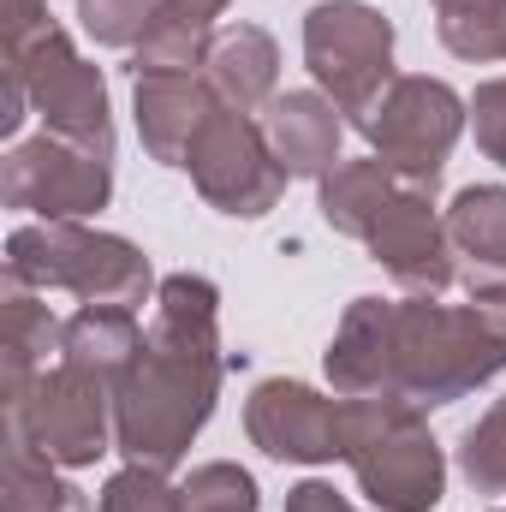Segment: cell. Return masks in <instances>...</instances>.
Returning a JSON list of instances; mask_svg holds the SVG:
<instances>
[{
	"label": "cell",
	"instance_id": "cell-1",
	"mask_svg": "<svg viewBox=\"0 0 506 512\" xmlns=\"http://www.w3.org/2000/svg\"><path fill=\"white\" fill-rule=\"evenodd\" d=\"M322 370L346 399L453 405L506 370V280H477L471 304H441L429 292L352 298Z\"/></svg>",
	"mask_w": 506,
	"mask_h": 512
},
{
	"label": "cell",
	"instance_id": "cell-5",
	"mask_svg": "<svg viewBox=\"0 0 506 512\" xmlns=\"http://www.w3.org/2000/svg\"><path fill=\"white\" fill-rule=\"evenodd\" d=\"M0 411L60 471H84V465H96L102 453L120 447V429H114V382H102V376H90V370H78L66 358H54L18 399H0Z\"/></svg>",
	"mask_w": 506,
	"mask_h": 512
},
{
	"label": "cell",
	"instance_id": "cell-28",
	"mask_svg": "<svg viewBox=\"0 0 506 512\" xmlns=\"http://www.w3.org/2000/svg\"><path fill=\"white\" fill-rule=\"evenodd\" d=\"M280 512H358L334 483H322V477H304L298 489H286V507Z\"/></svg>",
	"mask_w": 506,
	"mask_h": 512
},
{
	"label": "cell",
	"instance_id": "cell-20",
	"mask_svg": "<svg viewBox=\"0 0 506 512\" xmlns=\"http://www.w3.org/2000/svg\"><path fill=\"white\" fill-rule=\"evenodd\" d=\"M447 239L489 274L506 268V185H465L447 209Z\"/></svg>",
	"mask_w": 506,
	"mask_h": 512
},
{
	"label": "cell",
	"instance_id": "cell-13",
	"mask_svg": "<svg viewBox=\"0 0 506 512\" xmlns=\"http://www.w3.org/2000/svg\"><path fill=\"white\" fill-rule=\"evenodd\" d=\"M131 114H137V137L149 149V161L161 167H185L191 137L203 131V120L221 108V96L209 90L203 72H161V78H131Z\"/></svg>",
	"mask_w": 506,
	"mask_h": 512
},
{
	"label": "cell",
	"instance_id": "cell-24",
	"mask_svg": "<svg viewBox=\"0 0 506 512\" xmlns=\"http://www.w3.org/2000/svg\"><path fill=\"white\" fill-rule=\"evenodd\" d=\"M185 512H256V477L233 459H215V465H197L185 483Z\"/></svg>",
	"mask_w": 506,
	"mask_h": 512
},
{
	"label": "cell",
	"instance_id": "cell-27",
	"mask_svg": "<svg viewBox=\"0 0 506 512\" xmlns=\"http://www.w3.org/2000/svg\"><path fill=\"white\" fill-rule=\"evenodd\" d=\"M471 131H477V149L506 167V78H489L471 90Z\"/></svg>",
	"mask_w": 506,
	"mask_h": 512
},
{
	"label": "cell",
	"instance_id": "cell-11",
	"mask_svg": "<svg viewBox=\"0 0 506 512\" xmlns=\"http://www.w3.org/2000/svg\"><path fill=\"white\" fill-rule=\"evenodd\" d=\"M364 251L376 256L405 292H429V298H441L459 274L447 215L435 209V185H417V179H399V191L381 203V215L364 233Z\"/></svg>",
	"mask_w": 506,
	"mask_h": 512
},
{
	"label": "cell",
	"instance_id": "cell-30",
	"mask_svg": "<svg viewBox=\"0 0 506 512\" xmlns=\"http://www.w3.org/2000/svg\"><path fill=\"white\" fill-rule=\"evenodd\" d=\"M233 0H161V12H173V18H185V24H203V30H215V18L227 12Z\"/></svg>",
	"mask_w": 506,
	"mask_h": 512
},
{
	"label": "cell",
	"instance_id": "cell-6",
	"mask_svg": "<svg viewBox=\"0 0 506 512\" xmlns=\"http://www.w3.org/2000/svg\"><path fill=\"white\" fill-rule=\"evenodd\" d=\"M0 48H6V72L30 90V114H42V131L114 155L108 78H102V66H90L72 48V36L54 18L42 30H30L24 42H0Z\"/></svg>",
	"mask_w": 506,
	"mask_h": 512
},
{
	"label": "cell",
	"instance_id": "cell-14",
	"mask_svg": "<svg viewBox=\"0 0 506 512\" xmlns=\"http://www.w3.org/2000/svg\"><path fill=\"white\" fill-rule=\"evenodd\" d=\"M262 131L292 179H322L340 161V108L322 90H286L262 108Z\"/></svg>",
	"mask_w": 506,
	"mask_h": 512
},
{
	"label": "cell",
	"instance_id": "cell-18",
	"mask_svg": "<svg viewBox=\"0 0 506 512\" xmlns=\"http://www.w3.org/2000/svg\"><path fill=\"white\" fill-rule=\"evenodd\" d=\"M399 191V173L381 161V155H364V161H334L322 179H316V209L334 233L358 239L370 233V221L381 215V203Z\"/></svg>",
	"mask_w": 506,
	"mask_h": 512
},
{
	"label": "cell",
	"instance_id": "cell-16",
	"mask_svg": "<svg viewBox=\"0 0 506 512\" xmlns=\"http://www.w3.org/2000/svg\"><path fill=\"white\" fill-rule=\"evenodd\" d=\"M60 346H66V322L42 304V292L6 280V304H0V399H18L48 370V358H60Z\"/></svg>",
	"mask_w": 506,
	"mask_h": 512
},
{
	"label": "cell",
	"instance_id": "cell-21",
	"mask_svg": "<svg viewBox=\"0 0 506 512\" xmlns=\"http://www.w3.org/2000/svg\"><path fill=\"white\" fill-rule=\"evenodd\" d=\"M435 6V36L459 60H506V0H429Z\"/></svg>",
	"mask_w": 506,
	"mask_h": 512
},
{
	"label": "cell",
	"instance_id": "cell-29",
	"mask_svg": "<svg viewBox=\"0 0 506 512\" xmlns=\"http://www.w3.org/2000/svg\"><path fill=\"white\" fill-rule=\"evenodd\" d=\"M48 24V0H0V42H24Z\"/></svg>",
	"mask_w": 506,
	"mask_h": 512
},
{
	"label": "cell",
	"instance_id": "cell-12",
	"mask_svg": "<svg viewBox=\"0 0 506 512\" xmlns=\"http://www.w3.org/2000/svg\"><path fill=\"white\" fill-rule=\"evenodd\" d=\"M340 423H346V399H328L310 382L292 376H268L245 399V435L280 465H334L340 459Z\"/></svg>",
	"mask_w": 506,
	"mask_h": 512
},
{
	"label": "cell",
	"instance_id": "cell-25",
	"mask_svg": "<svg viewBox=\"0 0 506 512\" xmlns=\"http://www.w3.org/2000/svg\"><path fill=\"white\" fill-rule=\"evenodd\" d=\"M155 12H161V0H78V18L102 48H137L149 36Z\"/></svg>",
	"mask_w": 506,
	"mask_h": 512
},
{
	"label": "cell",
	"instance_id": "cell-23",
	"mask_svg": "<svg viewBox=\"0 0 506 512\" xmlns=\"http://www.w3.org/2000/svg\"><path fill=\"white\" fill-rule=\"evenodd\" d=\"M459 471L477 495H506V399H495L459 441Z\"/></svg>",
	"mask_w": 506,
	"mask_h": 512
},
{
	"label": "cell",
	"instance_id": "cell-4",
	"mask_svg": "<svg viewBox=\"0 0 506 512\" xmlns=\"http://www.w3.org/2000/svg\"><path fill=\"white\" fill-rule=\"evenodd\" d=\"M346 399V393H340ZM340 459L376 512H435L447 495V459L423 411L405 399H346Z\"/></svg>",
	"mask_w": 506,
	"mask_h": 512
},
{
	"label": "cell",
	"instance_id": "cell-9",
	"mask_svg": "<svg viewBox=\"0 0 506 512\" xmlns=\"http://www.w3.org/2000/svg\"><path fill=\"white\" fill-rule=\"evenodd\" d=\"M185 173H191V185H197V197L209 203V209H221V215H233V221H256V215H268L280 197H286V167H280V155H274V143H268V131L262 120L251 114H239V108H215L203 131L191 137V149H185Z\"/></svg>",
	"mask_w": 506,
	"mask_h": 512
},
{
	"label": "cell",
	"instance_id": "cell-19",
	"mask_svg": "<svg viewBox=\"0 0 506 512\" xmlns=\"http://www.w3.org/2000/svg\"><path fill=\"white\" fill-rule=\"evenodd\" d=\"M143 346V328H137V310H120V304H84L78 316H66V346L60 358L102 376V382H126L131 358Z\"/></svg>",
	"mask_w": 506,
	"mask_h": 512
},
{
	"label": "cell",
	"instance_id": "cell-2",
	"mask_svg": "<svg viewBox=\"0 0 506 512\" xmlns=\"http://www.w3.org/2000/svg\"><path fill=\"white\" fill-rule=\"evenodd\" d=\"M221 292L203 274H167L155 286V316L114 387V429L131 465L173 471L215 417L221 399Z\"/></svg>",
	"mask_w": 506,
	"mask_h": 512
},
{
	"label": "cell",
	"instance_id": "cell-10",
	"mask_svg": "<svg viewBox=\"0 0 506 512\" xmlns=\"http://www.w3.org/2000/svg\"><path fill=\"white\" fill-rule=\"evenodd\" d=\"M0 197H6V209H30L36 221H84V215L108 209V197H114V155L42 131V137L6 149Z\"/></svg>",
	"mask_w": 506,
	"mask_h": 512
},
{
	"label": "cell",
	"instance_id": "cell-8",
	"mask_svg": "<svg viewBox=\"0 0 506 512\" xmlns=\"http://www.w3.org/2000/svg\"><path fill=\"white\" fill-rule=\"evenodd\" d=\"M304 66L340 114H364L393 72V24L370 0H316L304 12Z\"/></svg>",
	"mask_w": 506,
	"mask_h": 512
},
{
	"label": "cell",
	"instance_id": "cell-3",
	"mask_svg": "<svg viewBox=\"0 0 506 512\" xmlns=\"http://www.w3.org/2000/svg\"><path fill=\"white\" fill-rule=\"evenodd\" d=\"M6 280L30 292H72L84 304L137 310L155 292V268L120 233H96L84 221H36L6 239Z\"/></svg>",
	"mask_w": 506,
	"mask_h": 512
},
{
	"label": "cell",
	"instance_id": "cell-17",
	"mask_svg": "<svg viewBox=\"0 0 506 512\" xmlns=\"http://www.w3.org/2000/svg\"><path fill=\"white\" fill-rule=\"evenodd\" d=\"M0 512H102L90 507V495L78 483L60 477L54 459H42L30 447V435L18 423H0Z\"/></svg>",
	"mask_w": 506,
	"mask_h": 512
},
{
	"label": "cell",
	"instance_id": "cell-31",
	"mask_svg": "<svg viewBox=\"0 0 506 512\" xmlns=\"http://www.w3.org/2000/svg\"><path fill=\"white\" fill-rule=\"evenodd\" d=\"M495 512H506V507H495Z\"/></svg>",
	"mask_w": 506,
	"mask_h": 512
},
{
	"label": "cell",
	"instance_id": "cell-26",
	"mask_svg": "<svg viewBox=\"0 0 506 512\" xmlns=\"http://www.w3.org/2000/svg\"><path fill=\"white\" fill-rule=\"evenodd\" d=\"M102 512H185V495L167 483V471H155V465H126V471L108 477Z\"/></svg>",
	"mask_w": 506,
	"mask_h": 512
},
{
	"label": "cell",
	"instance_id": "cell-7",
	"mask_svg": "<svg viewBox=\"0 0 506 512\" xmlns=\"http://www.w3.org/2000/svg\"><path fill=\"white\" fill-rule=\"evenodd\" d=\"M465 120H471V102H459L453 84L423 78V72H399L352 126L370 137V149L399 179L441 185V167H447Z\"/></svg>",
	"mask_w": 506,
	"mask_h": 512
},
{
	"label": "cell",
	"instance_id": "cell-15",
	"mask_svg": "<svg viewBox=\"0 0 506 512\" xmlns=\"http://www.w3.org/2000/svg\"><path fill=\"white\" fill-rule=\"evenodd\" d=\"M203 78L209 90L239 108V114H256L280 96V48L262 24H233V30H215L209 42V60H203Z\"/></svg>",
	"mask_w": 506,
	"mask_h": 512
},
{
	"label": "cell",
	"instance_id": "cell-22",
	"mask_svg": "<svg viewBox=\"0 0 506 512\" xmlns=\"http://www.w3.org/2000/svg\"><path fill=\"white\" fill-rule=\"evenodd\" d=\"M209 42H215V30H203V24H185V18H173V12H155L149 36L131 48V78L203 72V60H209Z\"/></svg>",
	"mask_w": 506,
	"mask_h": 512
}]
</instances>
